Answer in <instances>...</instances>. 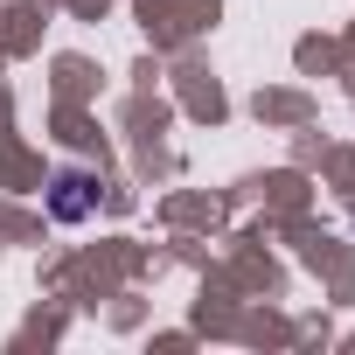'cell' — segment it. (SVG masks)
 <instances>
[{"instance_id": "obj_1", "label": "cell", "mask_w": 355, "mask_h": 355, "mask_svg": "<svg viewBox=\"0 0 355 355\" xmlns=\"http://www.w3.org/2000/svg\"><path fill=\"white\" fill-rule=\"evenodd\" d=\"M91 209H98V174L63 167V174H56V189H49V216H56V223H84Z\"/></svg>"}]
</instances>
